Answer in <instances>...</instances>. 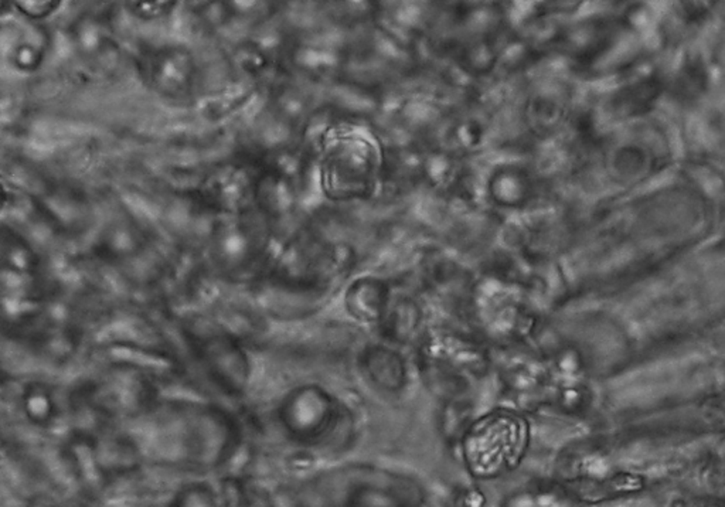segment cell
I'll use <instances>...</instances> for the list:
<instances>
[{
  "label": "cell",
  "instance_id": "1",
  "mask_svg": "<svg viewBox=\"0 0 725 507\" xmlns=\"http://www.w3.org/2000/svg\"><path fill=\"white\" fill-rule=\"evenodd\" d=\"M15 5L19 12L30 19H44L58 9L60 2H53V0H23V2H16Z\"/></svg>",
  "mask_w": 725,
  "mask_h": 507
}]
</instances>
